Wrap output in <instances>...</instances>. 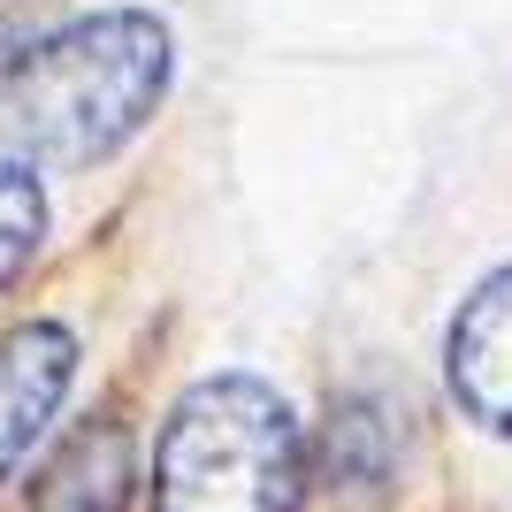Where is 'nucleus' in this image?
Wrapping results in <instances>:
<instances>
[{"mask_svg": "<svg viewBox=\"0 0 512 512\" xmlns=\"http://www.w3.org/2000/svg\"><path fill=\"white\" fill-rule=\"evenodd\" d=\"M176 39L146 8H92L16 46L0 69V153L31 169H100L169 100Z\"/></svg>", "mask_w": 512, "mask_h": 512, "instance_id": "nucleus-1", "label": "nucleus"}, {"mask_svg": "<svg viewBox=\"0 0 512 512\" xmlns=\"http://www.w3.org/2000/svg\"><path fill=\"white\" fill-rule=\"evenodd\" d=\"M123 497H130V428L123 421H85L31 474L23 512H123Z\"/></svg>", "mask_w": 512, "mask_h": 512, "instance_id": "nucleus-5", "label": "nucleus"}, {"mask_svg": "<svg viewBox=\"0 0 512 512\" xmlns=\"http://www.w3.org/2000/svg\"><path fill=\"white\" fill-rule=\"evenodd\" d=\"M69 375H77V337L62 321H16L0 337V482L62 413Z\"/></svg>", "mask_w": 512, "mask_h": 512, "instance_id": "nucleus-4", "label": "nucleus"}, {"mask_svg": "<svg viewBox=\"0 0 512 512\" xmlns=\"http://www.w3.org/2000/svg\"><path fill=\"white\" fill-rule=\"evenodd\" d=\"M46 245V192L39 176H31V161H0V291L39 260Z\"/></svg>", "mask_w": 512, "mask_h": 512, "instance_id": "nucleus-6", "label": "nucleus"}, {"mask_svg": "<svg viewBox=\"0 0 512 512\" xmlns=\"http://www.w3.org/2000/svg\"><path fill=\"white\" fill-rule=\"evenodd\" d=\"M0 54H8V0H0Z\"/></svg>", "mask_w": 512, "mask_h": 512, "instance_id": "nucleus-7", "label": "nucleus"}, {"mask_svg": "<svg viewBox=\"0 0 512 512\" xmlns=\"http://www.w3.org/2000/svg\"><path fill=\"white\" fill-rule=\"evenodd\" d=\"M444 375L467 421H482L490 436H512V260L497 276H482L474 299L459 306L444 337Z\"/></svg>", "mask_w": 512, "mask_h": 512, "instance_id": "nucleus-3", "label": "nucleus"}, {"mask_svg": "<svg viewBox=\"0 0 512 512\" xmlns=\"http://www.w3.org/2000/svg\"><path fill=\"white\" fill-rule=\"evenodd\" d=\"M306 436L260 375H207L153 444V512H299Z\"/></svg>", "mask_w": 512, "mask_h": 512, "instance_id": "nucleus-2", "label": "nucleus"}]
</instances>
